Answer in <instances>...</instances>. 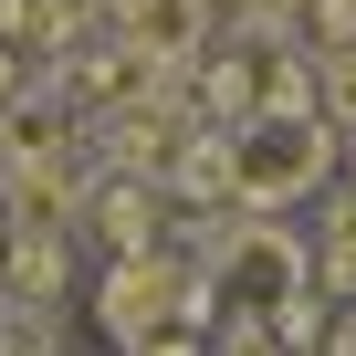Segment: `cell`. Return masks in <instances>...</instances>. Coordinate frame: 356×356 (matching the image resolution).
Segmentation results:
<instances>
[{
  "label": "cell",
  "instance_id": "obj_1",
  "mask_svg": "<svg viewBox=\"0 0 356 356\" xmlns=\"http://www.w3.org/2000/svg\"><path fill=\"white\" fill-rule=\"evenodd\" d=\"M200 304H220V314H231V335H283V346H293V335L314 325V262H304V241H293V231L241 220V231L220 241V262H210Z\"/></svg>",
  "mask_w": 356,
  "mask_h": 356
},
{
  "label": "cell",
  "instance_id": "obj_2",
  "mask_svg": "<svg viewBox=\"0 0 356 356\" xmlns=\"http://www.w3.org/2000/svg\"><path fill=\"white\" fill-rule=\"evenodd\" d=\"M325 178H335V126L314 105H273V115L231 126V210L241 220H273V210L314 200Z\"/></svg>",
  "mask_w": 356,
  "mask_h": 356
},
{
  "label": "cell",
  "instance_id": "obj_3",
  "mask_svg": "<svg viewBox=\"0 0 356 356\" xmlns=\"http://www.w3.org/2000/svg\"><path fill=\"white\" fill-rule=\"evenodd\" d=\"M189 304H200V283H189V262H168V252H136V262L105 273V335H115V346L178 335V314H189Z\"/></svg>",
  "mask_w": 356,
  "mask_h": 356
},
{
  "label": "cell",
  "instance_id": "obj_4",
  "mask_svg": "<svg viewBox=\"0 0 356 356\" xmlns=\"http://www.w3.org/2000/svg\"><path fill=\"white\" fill-rule=\"evenodd\" d=\"M115 42L136 63H189L210 42V0H115Z\"/></svg>",
  "mask_w": 356,
  "mask_h": 356
},
{
  "label": "cell",
  "instance_id": "obj_5",
  "mask_svg": "<svg viewBox=\"0 0 356 356\" xmlns=\"http://www.w3.org/2000/svg\"><path fill=\"white\" fill-rule=\"evenodd\" d=\"M53 157H74V105H63V84H53V95H11V105H0V178L53 168Z\"/></svg>",
  "mask_w": 356,
  "mask_h": 356
},
{
  "label": "cell",
  "instance_id": "obj_6",
  "mask_svg": "<svg viewBox=\"0 0 356 356\" xmlns=\"http://www.w3.org/2000/svg\"><path fill=\"white\" fill-rule=\"evenodd\" d=\"M74 210H84V157L22 168V178H11V200H0V220H11V231H42V241H63Z\"/></svg>",
  "mask_w": 356,
  "mask_h": 356
},
{
  "label": "cell",
  "instance_id": "obj_7",
  "mask_svg": "<svg viewBox=\"0 0 356 356\" xmlns=\"http://www.w3.org/2000/svg\"><path fill=\"white\" fill-rule=\"evenodd\" d=\"M0 283H11L32 314H42V304H63V241H42V231H11V252H0Z\"/></svg>",
  "mask_w": 356,
  "mask_h": 356
},
{
  "label": "cell",
  "instance_id": "obj_8",
  "mask_svg": "<svg viewBox=\"0 0 356 356\" xmlns=\"http://www.w3.org/2000/svg\"><path fill=\"white\" fill-rule=\"evenodd\" d=\"M314 283H325V293H346V304H356V200H346V210H335V231H325V252H314Z\"/></svg>",
  "mask_w": 356,
  "mask_h": 356
},
{
  "label": "cell",
  "instance_id": "obj_9",
  "mask_svg": "<svg viewBox=\"0 0 356 356\" xmlns=\"http://www.w3.org/2000/svg\"><path fill=\"white\" fill-rule=\"evenodd\" d=\"M314 115L325 126H356V53H325L314 63Z\"/></svg>",
  "mask_w": 356,
  "mask_h": 356
},
{
  "label": "cell",
  "instance_id": "obj_10",
  "mask_svg": "<svg viewBox=\"0 0 356 356\" xmlns=\"http://www.w3.org/2000/svg\"><path fill=\"white\" fill-rule=\"evenodd\" d=\"M220 356H293V346H283V335H231Z\"/></svg>",
  "mask_w": 356,
  "mask_h": 356
},
{
  "label": "cell",
  "instance_id": "obj_11",
  "mask_svg": "<svg viewBox=\"0 0 356 356\" xmlns=\"http://www.w3.org/2000/svg\"><path fill=\"white\" fill-rule=\"evenodd\" d=\"M136 356H200V346H189V335H157V346H136Z\"/></svg>",
  "mask_w": 356,
  "mask_h": 356
},
{
  "label": "cell",
  "instance_id": "obj_12",
  "mask_svg": "<svg viewBox=\"0 0 356 356\" xmlns=\"http://www.w3.org/2000/svg\"><path fill=\"white\" fill-rule=\"evenodd\" d=\"M0 252H11V220H0Z\"/></svg>",
  "mask_w": 356,
  "mask_h": 356
}]
</instances>
